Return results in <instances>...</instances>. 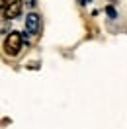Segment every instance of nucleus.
Here are the masks:
<instances>
[{"instance_id":"1","label":"nucleus","mask_w":127,"mask_h":129,"mask_svg":"<svg viewBox=\"0 0 127 129\" xmlns=\"http://www.w3.org/2000/svg\"><path fill=\"white\" fill-rule=\"evenodd\" d=\"M22 45H24V37H22V33H18V31H12L4 39V51L10 57H16L22 51Z\"/></svg>"},{"instance_id":"2","label":"nucleus","mask_w":127,"mask_h":129,"mask_svg":"<svg viewBox=\"0 0 127 129\" xmlns=\"http://www.w3.org/2000/svg\"><path fill=\"white\" fill-rule=\"evenodd\" d=\"M41 29V18L37 14H27L25 16V33L27 35H37Z\"/></svg>"},{"instance_id":"3","label":"nucleus","mask_w":127,"mask_h":129,"mask_svg":"<svg viewBox=\"0 0 127 129\" xmlns=\"http://www.w3.org/2000/svg\"><path fill=\"white\" fill-rule=\"evenodd\" d=\"M22 8H24V2L22 0H12L8 6L4 8V18L6 20H14V18L20 16V12H22Z\"/></svg>"},{"instance_id":"4","label":"nucleus","mask_w":127,"mask_h":129,"mask_svg":"<svg viewBox=\"0 0 127 129\" xmlns=\"http://www.w3.org/2000/svg\"><path fill=\"white\" fill-rule=\"evenodd\" d=\"M108 14H110L111 18H115V12H113V8H108Z\"/></svg>"},{"instance_id":"5","label":"nucleus","mask_w":127,"mask_h":129,"mask_svg":"<svg viewBox=\"0 0 127 129\" xmlns=\"http://www.w3.org/2000/svg\"><path fill=\"white\" fill-rule=\"evenodd\" d=\"M8 4H10L8 0H2V8H6V6H8Z\"/></svg>"}]
</instances>
